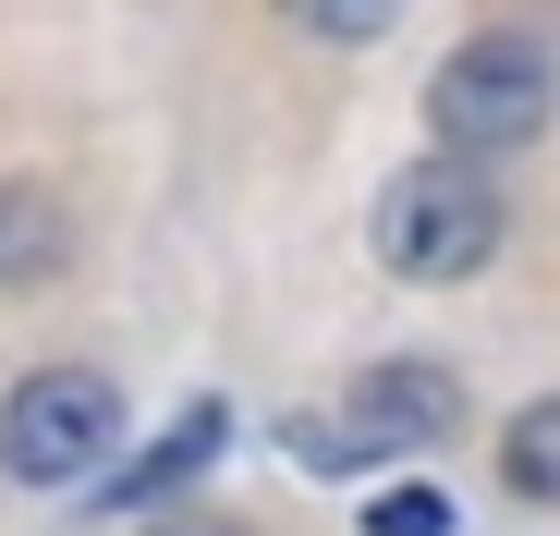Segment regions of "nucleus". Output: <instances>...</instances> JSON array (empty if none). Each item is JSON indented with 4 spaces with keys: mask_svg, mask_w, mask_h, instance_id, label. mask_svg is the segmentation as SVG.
<instances>
[{
    "mask_svg": "<svg viewBox=\"0 0 560 536\" xmlns=\"http://www.w3.org/2000/svg\"><path fill=\"white\" fill-rule=\"evenodd\" d=\"M463 427V378L439 353H378V366H353V391L329 415H293L280 427V452L305 476H365V464H415Z\"/></svg>",
    "mask_w": 560,
    "mask_h": 536,
    "instance_id": "f257e3e1",
    "label": "nucleus"
},
{
    "mask_svg": "<svg viewBox=\"0 0 560 536\" xmlns=\"http://www.w3.org/2000/svg\"><path fill=\"white\" fill-rule=\"evenodd\" d=\"M548 123H560V73H548V49H524V37H463V49L427 73V135H439V159H524Z\"/></svg>",
    "mask_w": 560,
    "mask_h": 536,
    "instance_id": "f03ea898",
    "label": "nucleus"
},
{
    "mask_svg": "<svg viewBox=\"0 0 560 536\" xmlns=\"http://www.w3.org/2000/svg\"><path fill=\"white\" fill-rule=\"evenodd\" d=\"M365 232H378L390 281H476V268L500 256V196H488V171H463V159H415L378 196Z\"/></svg>",
    "mask_w": 560,
    "mask_h": 536,
    "instance_id": "7ed1b4c3",
    "label": "nucleus"
},
{
    "mask_svg": "<svg viewBox=\"0 0 560 536\" xmlns=\"http://www.w3.org/2000/svg\"><path fill=\"white\" fill-rule=\"evenodd\" d=\"M122 439V391L98 366H37L13 403H0V476L13 488H85Z\"/></svg>",
    "mask_w": 560,
    "mask_h": 536,
    "instance_id": "20e7f679",
    "label": "nucleus"
},
{
    "mask_svg": "<svg viewBox=\"0 0 560 536\" xmlns=\"http://www.w3.org/2000/svg\"><path fill=\"white\" fill-rule=\"evenodd\" d=\"M220 452H232V403H183V415L147 439V452H135V476H110V488H98V512H147V500H183V488H196Z\"/></svg>",
    "mask_w": 560,
    "mask_h": 536,
    "instance_id": "39448f33",
    "label": "nucleus"
},
{
    "mask_svg": "<svg viewBox=\"0 0 560 536\" xmlns=\"http://www.w3.org/2000/svg\"><path fill=\"white\" fill-rule=\"evenodd\" d=\"M73 268V208L49 184H0V293H37Z\"/></svg>",
    "mask_w": 560,
    "mask_h": 536,
    "instance_id": "423d86ee",
    "label": "nucleus"
},
{
    "mask_svg": "<svg viewBox=\"0 0 560 536\" xmlns=\"http://www.w3.org/2000/svg\"><path fill=\"white\" fill-rule=\"evenodd\" d=\"M500 488H512V500H536V512H560V391H548V403H524V415L500 427Z\"/></svg>",
    "mask_w": 560,
    "mask_h": 536,
    "instance_id": "0eeeda50",
    "label": "nucleus"
},
{
    "mask_svg": "<svg viewBox=\"0 0 560 536\" xmlns=\"http://www.w3.org/2000/svg\"><path fill=\"white\" fill-rule=\"evenodd\" d=\"M305 37H329V49H365V37H390L402 25V0H280Z\"/></svg>",
    "mask_w": 560,
    "mask_h": 536,
    "instance_id": "6e6552de",
    "label": "nucleus"
},
{
    "mask_svg": "<svg viewBox=\"0 0 560 536\" xmlns=\"http://www.w3.org/2000/svg\"><path fill=\"white\" fill-rule=\"evenodd\" d=\"M463 512H451V488H427V476H402V488H378L365 500V536H451Z\"/></svg>",
    "mask_w": 560,
    "mask_h": 536,
    "instance_id": "1a4fd4ad",
    "label": "nucleus"
},
{
    "mask_svg": "<svg viewBox=\"0 0 560 536\" xmlns=\"http://www.w3.org/2000/svg\"><path fill=\"white\" fill-rule=\"evenodd\" d=\"M171 536H220V524H171Z\"/></svg>",
    "mask_w": 560,
    "mask_h": 536,
    "instance_id": "9d476101",
    "label": "nucleus"
}]
</instances>
